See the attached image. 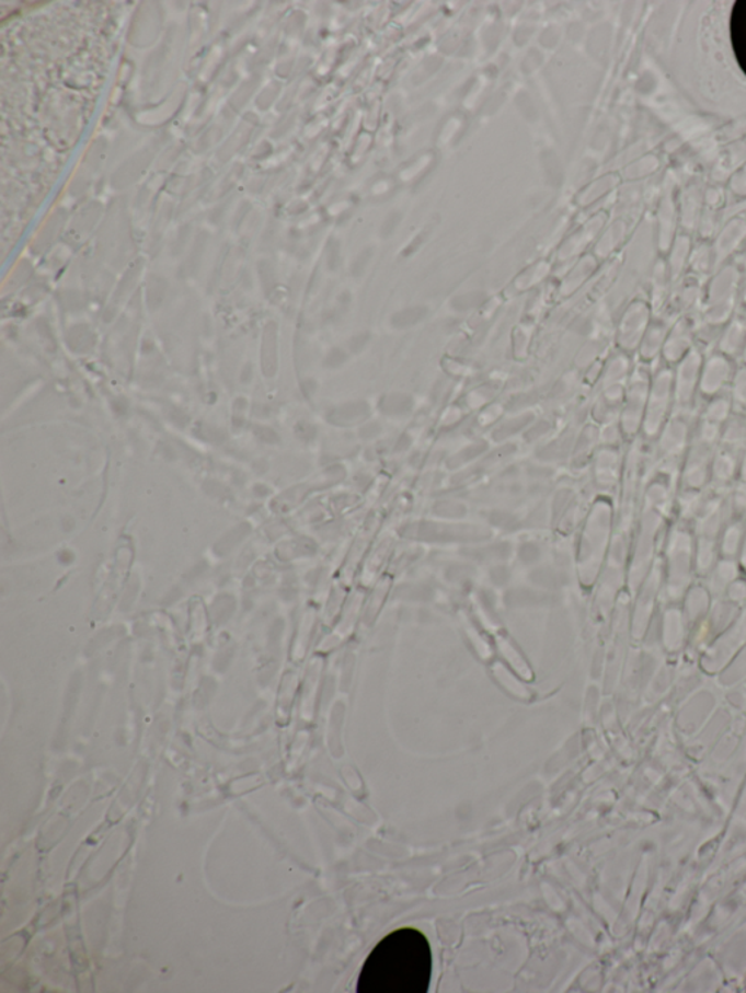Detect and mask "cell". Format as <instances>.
I'll return each instance as SVG.
<instances>
[{
    "label": "cell",
    "instance_id": "5",
    "mask_svg": "<svg viewBox=\"0 0 746 993\" xmlns=\"http://www.w3.org/2000/svg\"><path fill=\"white\" fill-rule=\"evenodd\" d=\"M736 366H738V361L722 355L721 351L704 355L700 378V399L708 401L727 394L732 379L735 377Z\"/></svg>",
    "mask_w": 746,
    "mask_h": 993
},
{
    "label": "cell",
    "instance_id": "9",
    "mask_svg": "<svg viewBox=\"0 0 746 993\" xmlns=\"http://www.w3.org/2000/svg\"><path fill=\"white\" fill-rule=\"evenodd\" d=\"M735 408L732 404L730 394L716 396V399L704 401V407L701 409L699 417L701 422L709 425L725 427L726 423L734 416Z\"/></svg>",
    "mask_w": 746,
    "mask_h": 993
},
{
    "label": "cell",
    "instance_id": "2",
    "mask_svg": "<svg viewBox=\"0 0 746 993\" xmlns=\"http://www.w3.org/2000/svg\"><path fill=\"white\" fill-rule=\"evenodd\" d=\"M675 414V391L673 368L662 363L652 370L643 428L647 436L659 435L662 428Z\"/></svg>",
    "mask_w": 746,
    "mask_h": 993
},
{
    "label": "cell",
    "instance_id": "3",
    "mask_svg": "<svg viewBox=\"0 0 746 993\" xmlns=\"http://www.w3.org/2000/svg\"><path fill=\"white\" fill-rule=\"evenodd\" d=\"M704 353L699 347L673 368L675 413L692 416L700 400V378Z\"/></svg>",
    "mask_w": 746,
    "mask_h": 993
},
{
    "label": "cell",
    "instance_id": "4",
    "mask_svg": "<svg viewBox=\"0 0 746 993\" xmlns=\"http://www.w3.org/2000/svg\"><path fill=\"white\" fill-rule=\"evenodd\" d=\"M651 381L652 369L639 361V363L634 366L633 372L630 374L629 386H627L626 391L622 423H624L627 431L634 432L640 430V428H643Z\"/></svg>",
    "mask_w": 746,
    "mask_h": 993
},
{
    "label": "cell",
    "instance_id": "10",
    "mask_svg": "<svg viewBox=\"0 0 746 993\" xmlns=\"http://www.w3.org/2000/svg\"><path fill=\"white\" fill-rule=\"evenodd\" d=\"M746 344V325L743 322H735L730 328L722 334L718 343V351L738 361L741 351Z\"/></svg>",
    "mask_w": 746,
    "mask_h": 993
},
{
    "label": "cell",
    "instance_id": "12",
    "mask_svg": "<svg viewBox=\"0 0 746 993\" xmlns=\"http://www.w3.org/2000/svg\"><path fill=\"white\" fill-rule=\"evenodd\" d=\"M738 363L746 366V344H745L744 350L741 351V355L738 357Z\"/></svg>",
    "mask_w": 746,
    "mask_h": 993
},
{
    "label": "cell",
    "instance_id": "1",
    "mask_svg": "<svg viewBox=\"0 0 746 993\" xmlns=\"http://www.w3.org/2000/svg\"><path fill=\"white\" fill-rule=\"evenodd\" d=\"M432 981V950L426 935L401 928L377 944L361 968L357 992L425 993Z\"/></svg>",
    "mask_w": 746,
    "mask_h": 993
},
{
    "label": "cell",
    "instance_id": "6",
    "mask_svg": "<svg viewBox=\"0 0 746 993\" xmlns=\"http://www.w3.org/2000/svg\"><path fill=\"white\" fill-rule=\"evenodd\" d=\"M696 348L690 328L684 324L675 325L673 331L666 335L662 363L674 368Z\"/></svg>",
    "mask_w": 746,
    "mask_h": 993
},
{
    "label": "cell",
    "instance_id": "7",
    "mask_svg": "<svg viewBox=\"0 0 746 993\" xmlns=\"http://www.w3.org/2000/svg\"><path fill=\"white\" fill-rule=\"evenodd\" d=\"M731 42L739 69L746 77V0L736 2L732 11Z\"/></svg>",
    "mask_w": 746,
    "mask_h": 993
},
{
    "label": "cell",
    "instance_id": "8",
    "mask_svg": "<svg viewBox=\"0 0 746 993\" xmlns=\"http://www.w3.org/2000/svg\"><path fill=\"white\" fill-rule=\"evenodd\" d=\"M629 317L630 320H627L622 326L621 344L627 351H638L649 330V316L643 308H638L630 313Z\"/></svg>",
    "mask_w": 746,
    "mask_h": 993
},
{
    "label": "cell",
    "instance_id": "11",
    "mask_svg": "<svg viewBox=\"0 0 746 993\" xmlns=\"http://www.w3.org/2000/svg\"><path fill=\"white\" fill-rule=\"evenodd\" d=\"M732 404L736 413H746V366H736L734 379H732L730 392Z\"/></svg>",
    "mask_w": 746,
    "mask_h": 993
}]
</instances>
